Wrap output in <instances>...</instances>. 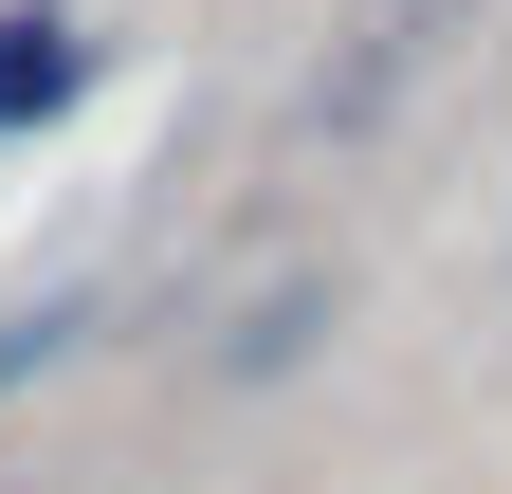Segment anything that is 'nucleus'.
Wrapping results in <instances>:
<instances>
[{
    "label": "nucleus",
    "mask_w": 512,
    "mask_h": 494,
    "mask_svg": "<svg viewBox=\"0 0 512 494\" xmlns=\"http://www.w3.org/2000/svg\"><path fill=\"white\" fill-rule=\"evenodd\" d=\"M74 348H92V293H37V312H0V403H19V385H55Z\"/></svg>",
    "instance_id": "3"
},
{
    "label": "nucleus",
    "mask_w": 512,
    "mask_h": 494,
    "mask_svg": "<svg viewBox=\"0 0 512 494\" xmlns=\"http://www.w3.org/2000/svg\"><path fill=\"white\" fill-rule=\"evenodd\" d=\"M74 92H92V37L55 19V0H19V19H0V147H19V129H55Z\"/></svg>",
    "instance_id": "2"
},
{
    "label": "nucleus",
    "mask_w": 512,
    "mask_h": 494,
    "mask_svg": "<svg viewBox=\"0 0 512 494\" xmlns=\"http://www.w3.org/2000/svg\"><path fill=\"white\" fill-rule=\"evenodd\" d=\"M330 330H348V275H275V293H256V312L202 348V385H293V366L330 348Z\"/></svg>",
    "instance_id": "1"
},
{
    "label": "nucleus",
    "mask_w": 512,
    "mask_h": 494,
    "mask_svg": "<svg viewBox=\"0 0 512 494\" xmlns=\"http://www.w3.org/2000/svg\"><path fill=\"white\" fill-rule=\"evenodd\" d=\"M494 275H512V220H494Z\"/></svg>",
    "instance_id": "4"
}]
</instances>
